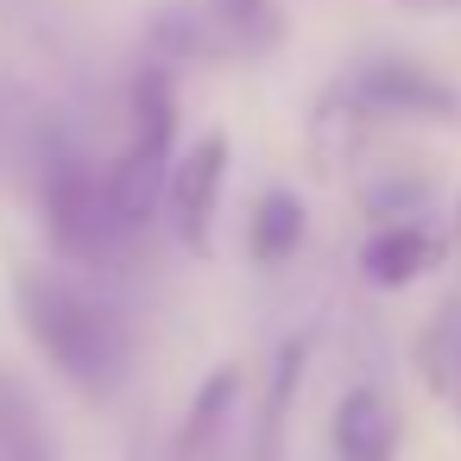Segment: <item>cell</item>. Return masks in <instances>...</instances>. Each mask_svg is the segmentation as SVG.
Instances as JSON below:
<instances>
[{
	"mask_svg": "<svg viewBox=\"0 0 461 461\" xmlns=\"http://www.w3.org/2000/svg\"><path fill=\"white\" fill-rule=\"evenodd\" d=\"M14 310H20L26 341L83 398H114L127 385L133 322L108 291H95L77 272H58V266H20L14 272Z\"/></svg>",
	"mask_w": 461,
	"mask_h": 461,
	"instance_id": "6da1fadb",
	"label": "cell"
},
{
	"mask_svg": "<svg viewBox=\"0 0 461 461\" xmlns=\"http://www.w3.org/2000/svg\"><path fill=\"white\" fill-rule=\"evenodd\" d=\"M39 221H45L51 253L64 266H83V272L121 266L140 240V228L114 203L108 158H83L58 140L45 146V171H39Z\"/></svg>",
	"mask_w": 461,
	"mask_h": 461,
	"instance_id": "7a4b0ae2",
	"label": "cell"
},
{
	"mask_svg": "<svg viewBox=\"0 0 461 461\" xmlns=\"http://www.w3.org/2000/svg\"><path fill=\"white\" fill-rule=\"evenodd\" d=\"M171 165H177V89H171V70H165V64H146V70L133 77V95H127V140H121V152L108 158L114 203L127 209V221H133L140 234H146V221L165 209Z\"/></svg>",
	"mask_w": 461,
	"mask_h": 461,
	"instance_id": "3957f363",
	"label": "cell"
},
{
	"mask_svg": "<svg viewBox=\"0 0 461 461\" xmlns=\"http://www.w3.org/2000/svg\"><path fill=\"white\" fill-rule=\"evenodd\" d=\"M341 102L348 108H366V114H398V121H455L461 114L455 89L442 77H429L423 64H404V58L360 64L341 83Z\"/></svg>",
	"mask_w": 461,
	"mask_h": 461,
	"instance_id": "277c9868",
	"label": "cell"
},
{
	"mask_svg": "<svg viewBox=\"0 0 461 461\" xmlns=\"http://www.w3.org/2000/svg\"><path fill=\"white\" fill-rule=\"evenodd\" d=\"M221 184H228V140H221V133H203V140L171 165V190H165V221H171V234H177L190 253H203L209 234H215Z\"/></svg>",
	"mask_w": 461,
	"mask_h": 461,
	"instance_id": "5b68a950",
	"label": "cell"
},
{
	"mask_svg": "<svg viewBox=\"0 0 461 461\" xmlns=\"http://www.w3.org/2000/svg\"><path fill=\"white\" fill-rule=\"evenodd\" d=\"M329 436H335L341 461H392L398 455V411L379 385H354V392L335 398Z\"/></svg>",
	"mask_w": 461,
	"mask_h": 461,
	"instance_id": "8992f818",
	"label": "cell"
},
{
	"mask_svg": "<svg viewBox=\"0 0 461 461\" xmlns=\"http://www.w3.org/2000/svg\"><path fill=\"white\" fill-rule=\"evenodd\" d=\"M303 366H310V341L291 335L272 354V373H266V392L253 411V436H247V461H285V429H291V404L303 392Z\"/></svg>",
	"mask_w": 461,
	"mask_h": 461,
	"instance_id": "52a82bcc",
	"label": "cell"
},
{
	"mask_svg": "<svg viewBox=\"0 0 461 461\" xmlns=\"http://www.w3.org/2000/svg\"><path fill=\"white\" fill-rule=\"evenodd\" d=\"M436 259H442V240H436L429 228H417V221H385V228L360 247V272H366V285H379V291L417 285Z\"/></svg>",
	"mask_w": 461,
	"mask_h": 461,
	"instance_id": "ba28073f",
	"label": "cell"
},
{
	"mask_svg": "<svg viewBox=\"0 0 461 461\" xmlns=\"http://www.w3.org/2000/svg\"><path fill=\"white\" fill-rule=\"evenodd\" d=\"M234 411H240V366H215L203 385H196V398H190V411H184V429H177V461H215V448L228 442V429H234Z\"/></svg>",
	"mask_w": 461,
	"mask_h": 461,
	"instance_id": "9c48e42d",
	"label": "cell"
},
{
	"mask_svg": "<svg viewBox=\"0 0 461 461\" xmlns=\"http://www.w3.org/2000/svg\"><path fill=\"white\" fill-rule=\"evenodd\" d=\"M0 461H58V442L32 385L7 366H0Z\"/></svg>",
	"mask_w": 461,
	"mask_h": 461,
	"instance_id": "30bf717a",
	"label": "cell"
},
{
	"mask_svg": "<svg viewBox=\"0 0 461 461\" xmlns=\"http://www.w3.org/2000/svg\"><path fill=\"white\" fill-rule=\"evenodd\" d=\"M303 234H310V209H303L297 190H266V196L253 203V215H247V253H253L259 266L291 259V253L303 247Z\"/></svg>",
	"mask_w": 461,
	"mask_h": 461,
	"instance_id": "8fae6325",
	"label": "cell"
},
{
	"mask_svg": "<svg viewBox=\"0 0 461 461\" xmlns=\"http://www.w3.org/2000/svg\"><path fill=\"white\" fill-rule=\"evenodd\" d=\"M209 39L228 51H266L278 45L285 20H278V0H209Z\"/></svg>",
	"mask_w": 461,
	"mask_h": 461,
	"instance_id": "7c38bea8",
	"label": "cell"
},
{
	"mask_svg": "<svg viewBox=\"0 0 461 461\" xmlns=\"http://www.w3.org/2000/svg\"><path fill=\"white\" fill-rule=\"evenodd\" d=\"M423 379H429L436 398H455V411H461V303H448L429 322V335H423Z\"/></svg>",
	"mask_w": 461,
	"mask_h": 461,
	"instance_id": "4fadbf2b",
	"label": "cell"
},
{
	"mask_svg": "<svg viewBox=\"0 0 461 461\" xmlns=\"http://www.w3.org/2000/svg\"><path fill=\"white\" fill-rule=\"evenodd\" d=\"M133 461H177V448H171V455H152V448H133Z\"/></svg>",
	"mask_w": 461,
	"mask_h": 461,
	"instance_id": "5bb4252c",
	"label": "cell"
},
{
	"mask_svg": "<svg viewBox=\"0 0 461 461\" xmlns=\"http://www.w3.org/2000/svg\"><path fill=\"white\" fill-rule=\"evenodd\" d=\"M455 253H461V203H455Z\"/></svg>",
	"mask_w": 461,
	"mask_h": 461,
	"instance_id": "9a60e30c",
	"label": "cell"
}]
</instances>
